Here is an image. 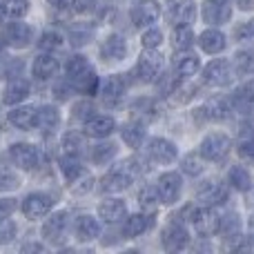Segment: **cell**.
<instances>
[{
  "label": "cell",
  "mask_w": 254,
  "mask_h": 254,
  "mask_svg": "<svg viewBox=\"0 0 254 254\" xmlns=\"http://www.w3.org/2000/svg\"><path fill=\"white\" fill-rule=\"evenodd\" d=\"M65 74H67V80L71 83V87L80 89V92H85V94L98 92L101 80H98L92 63H89L85 56H71L65 65Z\"/></svg>",
  "instance_id": "cell-1"
},
{
  "label": "cell",
  "mask_w": 254,
  "mask_h": 254,
  "mask_svg": "<svg viewBox=\"0 0 254 254\" xmlns=\"http://www.w3.org/2000/svg\"><path fill=\"white\" fill-rule=\"evenodd\" d=\"M143 172V165H140L138 158H125L121 161L116 167H112L101 181V190L103 192H123V190L129 188V183L136 179V176Z\"/></svg>",
  "instance_id": "cell-2"
},
{
  "label": "cell",
  "mask_w": 254,
  "mask_h": 254,
  "mask_svg": "<svg viewBox=\"0 0 254 254\" xmlns=\"http://www.w3.org/2000/svg\"><path fill=\"white\" fill-rule=\"evenodd\" d=\"M230 147H232V140L228 134H221V131H212L198 145V156L203 161H223L228 156Z\"/></svg>",
  "instance_id": "cell-3"
},
{
  "label": "cell",
  "mask_w": 254,
  "mask_h": 254,
  "mask_svg": "<svg viewBox=\"0 0 254 254\" xmlns=\"http://www.w3.org/2000/svg\"><path fill=\"white\" fill-rule=\"evenodd\" d=\"M9 158H11L13 165L20 167V170H25V172L38 170L40 163H43V154H40V149L31 143H13L11 147H9Z\"/></svg>",
  "instance_id": "cell-4"
},
{
  "label": "cell",
  "mask_w": 254,
  "mask_h": 254,
  "mask_svg": "<svg viewBox=\"0 0 254 254\" xmlns=\"http://www.w3.org/2000/svg\"><path fill=\"white\" fill-rule=\"evenodd\" d=\"M234 76H237L234 65L225 58H216V61L207 63L205 69H203V80L212 87H225L234 80Z\"/></svg>",
  "instance_id": "cell-5"
},
{
  "label": "cell",
  "mask_w": 254,
  "mask_h": 254,
  "mask_svg": "<svg viewBox=\"0 0 254 254\" xmlns=\"http://www.w3.org/2000/svg\"><path fill=\"white\" fill-rule=\"evenodd\" d=\"M163 69V56L156 52V49H145L138 58V65H136V76L143 83H152L161 76Z\"/></svg>",
  "instance_id": "cell-6"
},
{
  "label": "cell",
  "mask_w": 254,
  "mask_h": 254,
  "mask_svg": "<svg viewBox=\"0 0 254 254\" xmlns=\"http://www.w3.org/2000/svg\"><path fill=\"white\" fill-rule=\"evenodd\" d=\"M34 40V29L27 22H7L2 27V43L13 49H25Z\"/></svg>",
  "instance_id": "cell-7"
},
{
  "label": "cell",
  "mask_w": 254,
  "mask_h": 254,
  "mask_svg": "<svg viewBox=\"0 0 254 254\" xmlns=\"http://www.w3.org/2000/svg\"><path fill=\"white\" fill-rule=\"evenodd\" d=\"M158 194H161V203L165 205H174L181 198V190H183V179L179 172H165L158 176V185H156Z\"/></svg>",
  "instance_id": "cell-8"
},
{
  "label": "cell",
  "mask_w": 254,
  "mask_h": 254,
  "mask_svg": "<svg viewBox=\"0 0 254 254\" xmlns=\"http://www.w3.org/2000/svg\"><path fill=\"white\" fill-rule=\"evenodd\" d=\"M228 198H230L228 188L216 183V181H205V183H201L196 188V201L207 207L223 205V203H228Z\"/></svg>",
  "instance_id": "cell-9"
},
{
  "label": "cell",
  "mask_w": 254,
  "mask_h": 254,
  "mask_svg": "<svg viewBox=\"0 0 254 254\" xmlns=\"http://www.w3.org/2000/svg\"><path fill=\"white\" fill-rule=\"evenodd\" d=\"M54 207V198L45 192H34L22 201V212L29 221H38V219H45V216L52 212Z\"/></svg>",
  "instance_id": "cell-10"
},
{
  "label": "cell",
  "mask_w": 254,
  "mask_h": 254,
  "mask_svg": "<svg viewBox=\"0 0 254 254\" xmlns=\"http://www.w3.org/2000/svg\"><path fill=\"white\" fill-rule=\"evenodd\" d=\"M83 131L89 138H107L116 131V121L107 114H92L83 121Z\"/></svg>",
  "instance_id": "cell-11"
},
{
  "label": "cell",
  "mask_w": 254,
  "mask_h": 254,
  "mask_svg": "<svg viewBox=\"0 0 254 254\" xmlns=\"http://www.w3.org/2000/svg\"><path fill=\"white\" fill-rule=\"evenodd\" d=\"M190 221H192L194 230H196L201 237H212V234L219 232V214L207 205L198 207V210H192Z\"/></svg>",
  "instance_id": "cell-12"
},
{
  "label": "cell",
  "mask_w": 254,
  "mask_h": 254,
  "mask_svg": "<svg viewBox=\"0 0 254 254\" xmlns=\"http://www.w3.org/2000/svg\"><path fill=\"white\" fill-rule=\"evenodd\" d=\"M147 156L158 165H170V163H174L179 158V149H176V145L172 140L156 136V138H152L147 143Z\"/></svg>",
  "instance_id": "cell-13"
},
{
  "label": "cell",
  "mask_w": 254,
  "mask_h": 254,
  "mask_svg": "<svg viewBox=\"0 0 254 254\" xmlns=\"http://www.w3.org/2000/svg\"><path fill=\"white\" fill-rule=\"evenodd\" d=\"M163 248L167 252H181L190 246V234L185 230V225L181 221H174L170 223L165 230H163Z\"/></svg>",
  "instance_id": "cell-14"
},
{
  "label": "cell",
  "mask_w": 254,
  "mask_h": 254,
  "mask_svg": "<svg viewBox=\"0 0 254 254\" xmlns=\"http://www.w3.org/2000/svg\"><path fill=\"white\" fill-rule=\"evenodd\" d=\"M161 16V4L156 0H140L136 2V7L131 9V22L134 27L143 29V27H152Z\"/></svg>",
  "instance_id": "cell-15"
},
{
  "label": "cell",
  "mask_w": 254,
  "mask_h": 254,
  "mask_svg": "<svg viewBox=\"0 0 254 254\" xmlns=\"http://www.w3.org/2000/svg\"><path fill=\"white\" fill-rule=\"evenodd\" d=\"M67 225H69V214L63 210L54 212L52 216H47V221L43 225V237L52 243H61L67 232Z\"/></svg>",
  "instance_id": "cell-16"
},
{
  "label": "cell",
  "mask_w": 254,
  "mask_h": 254,
  "mask_svg": "<svg viewBox=\"0 0 254 254\" xmlns=\"http://www.w3.org/2000/svg\"><path fill=\"white\" fill-rule=\"evenodd\" d=\"M167 16L176 25H192L196 18V4L192 0H167Z\"/></svg>",
  "instance_id": "cell-17"
},
{
  "label": "cell",
  "mask_w": 254,
  "mask_h": 254,
  "mask_svg": "<svg viewBox=\"0 0 254 254\" xmlns=\"http://www.w3.org/2000/svg\"><path fill=\"white\" fill-rule=\"evenodd\" d=\"M203 18L210 25H223L232 18V7L225 0H205L203 4Z\"/></svg>",
  "instance_id": "cell-18"
},
{
  "label": "cell",
  "mask_w": 254,
  "mask_h": 254,
  "mask_svg": "<svg viewBox=\"0 0 254 254\" xmlns=\"http://www.w3.org/2000/svg\"><path fill=\"white\" fill-rule=\"evenodd\" d=\"M58 71H61V63H58L56 56H52V54H47V52L36 56L34 65H31V74L38 80H52Z\"/></svg>",
  "instance_id": "cell-19"
},
{
  "label": "cell",
  "mask_w": 254,
  "mask_h": 254,
  "mask_svg": "<svg viewBox=\"0 0 254 254\" xmlns=\"http://www.w3.org/2000/svg\"><path fill=\"white\" fill-rule=\"evenodd\" d=\"M127 56V43L123 36L119 34H112L103 40L101 45V58L107 63H114V61H123Z\"/></svg>",
  "instance_id": "cell-20"
},
{
  "label": "cell",
  "mask_w": 254,
  "mask_h": 254,
  "mask_svg": "<svg viewBox=\"0 0 254 254\" xmlns=\"http://www.w3.org/2000/svg\"><path fill=\"white\" fill-rule=\"evenodd\" d=\"M98 216L110 225L125 221V216H127L125 201H121V198H107V201H103L101 205H98Z\"/></svg>",
  "instance_id": "cell-21"
},
{
  "label": "cell",
  "mask_w": 254,
  "mask_h": 254,
  "mask_svg": "<svg viewBox=\"0 0 254 254\" xmlns=\"http://www.w3.org/2000/svg\"><path fill=\"white\" fill-rule=\"evenodd\" d=\"M201 69V61H198L196 54H192L190 49H183V52L176 54L174 58V74L179 78H190L196 71Z\"/></svg>",
  "instance_id": "cell-22"
},
{
  "label": "cell",
  "mask_w": 254,
  "mask_h": 254,
  "mask_svg": "<svg viewBox=\"0 0 254 254\" xmlns=\"http://www.w3.org/2000/svg\"><path fill=\"white\" fill-rule=\"evenodd\" d=\"M98 89H101V98L107 103V105H114L116 101H121L127 89V83L123 76H110V78H105L101 85H98Z\"/></svg>",
  "instance_id": "cell-23"
},
{
  "label": "cell",
  "mask_w": 254,
  "mask_h": 254,
  "mask_svg": "<svg viewBox=\"0 0 254 254\" xmlns=\"http://www.w3.org/2000/svg\"><path fill=\"white\" fill-rule=\"evenodd\" d=\"M198 112H201L207 121H225L230 116V112H232V103L223 96H214V98H210Z\"/></svg>",
  "instance_id": "cell-24"
},
{
  "label": "cell",
  "mask_w": 254,
  "mask_h": 254,
  "mask_svg": "<svg viewBox=\"0 0 254 254\" xmlns=\"http://www.w3.org/2000/svg\"><path fill=\"white\" fill-rule=\"evenodd\" d=\"M74 232H76V239H78V241H83V243L94 241V239L101 237V223H98L94 216L83 214V216H78V219H76Z\"/></svg>",
  "instance_id": "cell-25"
},
{
  "label": "cell",
  "mask_w": 254,
  "mask_h": 254,
  "mask_svg": "<svg viewBox=\"0 0 254 254\" xmlns=\"http://www.w3.org/2000/svg\"><path fill=\"white\" fill-rule=\"evenodd\" d=\"M152 225H154V219H152V216H147V214H131V216H125L123 237H125V239H136V237H140L143 232H147Z\"/></svg>",
  "instance_id": "cell-26"
},
{
  "label": "cell",
  "mask_w": 254,
  "mask_h": 254,
  "mask_svg": "<svg viewBox=\"0 0 254 254\" xmlns=\"http://www.w3.org/2000/svg\"><path fill=\"white\" fill-rule=\"evenodd\" d=\"M36 114H38V110H36L34 105L16 107V110L9 112V123L13 127H18V129L27 131V129H31V127H36Z\"/></svg>",
  "instance_id": "cell-27"
},
{
  "label": "cell",
  "mask_w": 254,
  "mask_h": 254,
  "mask_svg": "<svg viewBox=\"0 0 254 254\" xmlns=\"http://www.w3.org/2000/svg\"><path fill=\"white\" fill-rule=\"evenodd\" d=\"M198 45H201V49L205 54H219L225 49L228 38H225V34L219 29H205L201 36H198Z\"/></svg>",
  "instance_id": "cell-28"
},
{
  "label": "cell",
  "mask_w": 254,
  "mask_h": 254,
  "mask_svg": "<svg viewBox=\"0 0 254 254\" xmlns=\"http://www.w3.org/2000/svg\"><path fill=\"white\" fill-rule=\"evenodd\" d=\"M232 107L237 112H243V114H250L254 112V80L248 85H243V87H239L237 92L232 94Z\"/></svg>",
  "instance_id": "cell-29"
},
{
  "label": "cell",
  "mask_w": 254,
  "mask_h": 254,
  "mask_svg": "<svg viewBox=\"0 0 254 254\" xmlns=\"http://www.w3.org/2000/svg\"><path fill=\"white\" fill-rule=\"evenodd\" d=\"M29 92H31V85L27 83V80L11 78V83L4 89V103H7V105H18V103H22L29 96Z\"/></svg>",
  "instance_id": "cell-30"
},
{
  "label": "cell",
  "mask_w": 254,
  "mask_h": 254,
  "mask_svg": "<svg viewBox=\"0 0 254 254\" xmlns=\"http://www.w3.org/2000/svg\"><path fill=\"white\" fill-rule=\"evenodd\" d=\"M58 123H61V114H58V110L54 105H43L38 110V114H36V127H40L45 131L56 129Z\"/></svg>",
  "instance_id": "cell-31"
},
{
  "label": "cell",
  "mask_w": 254,
  "mask_h": 254,
  "mask_svg": "<svg viewBox=\"0 0 254 254\" xmlns=\"http://www.w3.org/2000/svg\"><path fill=\"white\" fill-rule=\"evenodd\" d=\"M85 138L78 134V131H67L65 136H63V154L65 156H76L80 158L85 152Z\"/></svg>",
  "instance_id": "cell-32"
},
{
  "label": "cell",
  "mask_w": 254,
  "mask_h": 254,
  "mask_svg": "<svg viewBox=\"0 0 254 254\" xmlns=\"http://www.w3.org/2000/svg\"><path fill=\"white\" fill-rule=\"evenodd\" d=\"M228 183L232 185L234 190H239V192H248V190L252 188V176L243 165H234L228 174Z\"/></svg>",
  "instance_id": "cell-33"
},
{
  "label": "cell",
  "mask_w": 254,
  "mask_h": 254,
  "mask_svg": "<svg viewBox=\"0 0 254 254\" xmlns=\"http://www.w3.org/2000/svg\"><path fill=\"white\" fill-rule=\"evenodd\" d=\"M219 232L223 234L225 239H237L241 237V219H239L234 212L225 216H219Z\"/></svg>",
  "instance_id": "cell-34"
},
{
  "label": "cell",
  "mask_w": 254,
  "mask_h": 254,
  "mask_svg": "<svg viewBox=\"0 0 254 254\" xmlns=\"http://www.w3.org/2000/svg\"><path fill=\"white\" fill-rule=\"evenodd\" d=\"M172 40H174V49H176V52L190 49L194 45L192 25H176L174 27V34H172Z\"/></svg>",
  "instance_id": "cell-35"
},
{
  "label": "cell",
  "mask_w": 254,
  "mask_h": 254,
  "mask_svg": "<svg viewBox=\"0 0 254 254\" xmlns=\"http://www.w3.org/2000/svg\"><path fill=\"white\" fill-rule=\"evenodd\" d=\"M61 172H63V176H65L67 183H74L78 176L85 174V170H83V165L78 163V158L76 156H65V154H63V158H61Z\"/></svg>",
  "instance_id": "cell-36"
},
{
  "label": "cell",
  "mask_w": 254,
  "mask_h": 254,
  "mask_svg": "<svg viewBox=\"0 0 254 254\" xmlns=\"http://www.w3.org/2000/svg\"><path fill=\"white\" fill-rule=\"evenodd\" d=\"M161 203V194L154 185H145V188L138 190V205L143 207L145 212H154Z\"/></svg>",
  "instance_id": "cell-37"
},
{
  "label": "cell",
  "mask_w": 254,
  "mask_h": 254,
  "mask_svg": "<svg viewBox=\"0 0 254 254\" xmlns=\"http://www.w3.org/2000/svg\"><path fill=\"white\" fill-rule=\"evenodd\" d=\"M121 136H123V140L129 147H140L145 140V127L140 123H127L121 129Z\"/></svg>",
  "instance_id": "cell-38"
},
{
  "label": "cell",
  "mask_w": 254,
  "mask_h": 254,
  "mask_svg": "<svg viewBox=\"0 0 254 254\" xmlns=\"http://www.w3.org/2000/svg\"><path fill=\"white\" fill-rule=\"evenodd\" d=\"M234 71L239 76L254 74V49H243L234 56Z\"/></svg>",
  "instance_id": "cell-39"
},
{
  "label": "cell",
  "mask_w": 254,
  "mask_h": 254,
  "mask_svg": "<svg viewBox=\"0 0 254 254\" xmlns=\"http://www.w3.org/2000/svg\"><path fill=\"white\" fill-rule=\"evenodd\" d=\"M114 156H116V145L112 143H98L96 147H92V161L98 163V165L110 163Z\"/></svg>",
  "instance_id": "cell-40"
},
{
  "label": "cell",
  "mask_w": 254,
  "mask_h": 254,
  "mask_svg": "<svg viewBox=\"0 0 254 254\" xmlns=\"http://www.w3.org/2000/svg\"><path fill=\"white\" fill-rule=\"evenodd\" d=\"M22 74V61L20 58H4L0 61V78H16Z\"/></svg>",
  "instance_id": "cell-41"
},
{
  "label": "cell",
  "mask_w": 254,
  "mask_h": 254,
  "mask_svg": "<svg viewBox=\"0 0 254 254\" xmlns=\"http://www.w3.org/2000/svg\"><path fill=\"white\" fill-rule=\"evenodd\" d=\"M2 7H4V11H7V16L20 18V16H25L27 9H29V0H4Z\"/></svg>",
  "instance_id": "cell-42"
},
{
  "label": "cell",
  "mask_w": 254,
  "mask_h": 254,
  "mask_svg": "<svg viewBox=\"0 0 254 254\" xmlns=\"http://www.w3.org/2000/svg\"><path fill=\"white\" fill-rule=\"evenodd\" d=\"M143 47L145 49H158L161 47V43H163V31L161 29H156V27H149L147 31L143 34Z\"/></svg>",
  "instance_id": "cell-43"
},
{
  "label": "cell",
  "mask_w": 254,
  "mask_h": 254,
  "mask_svg": "<svg viewBox=\"0 0 254 254\" xmlns=\"http://www.w3.org/2000/svg\"><path fill=\"white\" fill-rule=\"evenodd\" d=\"M40 47L45 52H54V49H61L63 47V36L58 31H45L43 38H40Z\"/></svg>",
  "instance_id": "cell-44"
},
{
  "label": "cell",
  "mask_w": 254,
  "mask_h": 254,
  "mask_svg": "<svg viewBox=\"0 0 254 254\" xmlns=\"http://www.w3.org/2000/svg\"><path fill=\"white\" fill-rule=\"evenodd\" d=\"M234 38L239 43H254V18L248 22H241V25L234 29Z\"/></svg>",
  "instance_id": "cell-45"
},
{
  "label": "cell",
  "mask_w": 254,
  "mask_h": 254,
  "mask_svg": "<svg viewBox=\"0 0 254 254\" xmlns=\"http://www.w3.org/2000/svg\"><path fill=\"white\" fill-rule=\"evenodd\" d=\"M69 185H71V192L74 194H87L94 190V179L89 174H83V181H80V176H78V179Z\"/></svg>",
  "instance_id": "cell-46"
},
{
  "label": "cell",
  "mask_w": 254,
  "mask_h": 254,
  "mask_svg": "<svg viewBox=\"0 0 254 254\" xmlns=\"http://www.w3.org/2000/svg\"><path fill=\"white\" fill-rule=\"evenodd\" d=\"M239 156H241V161L254 165V138H248V140L239 143Z\"/></svg>",
  "instance_id": "cell-47"
},
{
  "label": "cell",
  "mask_w": 254,
  "mask_h": 254,
  "mask_svg": "<svg viewBox=\"0 0 254 254\" xmlns=\"http://www.w3.org/2000/svg\"><path fill=\"white\" fill-rule=\"evenodd\" d=\"M183 172L188 176H198L203 172V165H201V158L198 156H188L183 161Z\"/></svg>",
  "instance_id": "cell-48"
},
{
  "label": "cell",
  "mask_w": 254,
  "mask_h": 254,
  "mask_svg": "<svg viewBox=\"0 0 254 254\" xmlns=\"http://www.w3.org/2000/svg\"><path fill=\"white\" fill-rule=\"evenodd\" d=\"M16 198H0V223H2V221H7V216L11 214L13 210H16Z\"/></svg>",
  "instance_id": "cell-49"
},
{
  "label": "cell",
  "mask_w": 254,
  "mask_h": 254,
  "mask_svg": "<svg viewBox=\"0 0 254 254\" xmlns=\"http://www.w3.org/2000/svg\"><path fill=\"white\" fill-rule=\"evenodd\" d=\"M13 234H16V225H13V223H7V221H2V223H0V243L11 241Z\"/></svg>",
  "instance_id": "cell-50"
},
{
  "label": "cell",
  "mask_w": 254,
  "mask_h": 254,
  "mask_svg": "<svg viewBox=\"0 0 254 254\" xmlns=\"http://www.w3.org/2000/svg\"><path fill=\"white\" fill-rule=\"evenodd\" d=\"M9 188H18V179L9 172H0V190H9Z\"/></svg>",
  "instance_id": "cell-51"
},
{
  "label": "cell",
  "mask_w": 254,
  "mask_h": 254,
  "mask_svg": "<svg viewBox=\"0 0 254 254\" xmlns=\"http://www.w3.org/2000/svg\"><path fill=\"white\" fill-rule=\"evenodd\" d=\"M69 89H71V83L65 78V83H63V85H56L54 94H56L58 101H67V98H69Z\"/></svg>",
  "instance_id": "cell-52"
},
{
  "label": "cell",
  "mask_w": 254,
  "mask_h": 254,
  "mask_svg": "<svg viewBox=\"0 0 254 254\" xmlns=\"http://www.w3.org/2000/svg\"><path fill=\"white\" fill-rule=\"evenodd\" d=\"M49 4H54L56 9H67V7H71L74 4V0H47Z\"/></svg>",
  "instance_id": "cell-53"
},
{
  "label": "cell",
  "mask_w": 254,
  "mask_h": 254,
  "mask_svg": "<svg viewBox=\"0 0 254 254\" xmlns=\"http://www.w3.org/2000/svg\"><path fill=\"white\" fill-rule=\"evenodd\" d=\"M239 7L241 9H254V0H239Z\"/></svg>",
  "instance_id": "cell-54"
},
{
  "label": "cell",
  "mask_w": 254,
  "mask_h": 254,
  "mask_svg": "<svg viewBox=\"0 0 254 254\" xmlns=\"http://www.w3.org/2000/svg\"><path fill=\"white\" fill-rule=\"evenodd\" d=\"M22 250H25V252H27V250H36V252H43L45 248H43V246H36V243H29V246H22Z\"/></svg>",
  "instance_id": "cell-55"
},
{
  "label": "cell",
  "mask_w": 254,
  "mask_h": 254,
  "mask_svg": "<svg viewBox=\"0 0 254 254\" xmlns=\"http://www.w3.org/2000/svg\"><path fill=\"white\" fill-rule=\"evenodd\" d=\"M248 192H250V198H248V207H250V210H254V190L250 188Z\"/></svg>",
  "instance_id": "cell-56"
},
{
  "label": "cell",
  "mask_w": 254,
  "mask_h": 254,
  "mask_svg": "<svg viewBox=\"0 0 254 254\" xmlns=\"http://www.w3.org/2000/svg\"><path fill=\"white\" fill-rule=\"evenodd\" d=\"M4 18H7V11H4V7H2V4H0V25H2V22H4Z\"/></svg>",
  "instance_id": "cell-57"
},
{
  "label": "cell",
  "mask_w": 254,
  "mask_h": 254,
  "mask_svg": "<svg viewBox=\"0 0 254 254\" xmlns=\"http://www.w3.org/2000/svg\"><path fill=\"white\" fill-rule=\"evenodd\" d=\"M2 47H4V43H2V38H0V52H2Z\"/></svg>",
  "instance_id": "cell-58"
},
{
  "label": "cell",
  "mask_w": 254,
  "mask_h": 254,
  "mask_svg": "<svg viewBox=\"0 0 254 254\" xmlns=\"http://www.w3.org/2000/svg\"><path fill=\"white\" fill-rule=\"evenodd\" d=\"M225 2H230V0H225Z\"/></svg>",
  "instance_id": "cell-59"
}]
</instances>
